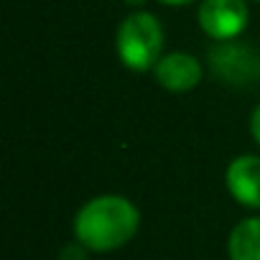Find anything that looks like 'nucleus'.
<instances>
[{"mask_svg":"<svg viewBox=\"0 0 260 260\" xmlns=\"http://www.w3.org/2000/svg\"><path fill=\"white\" fill-rule=\"evenodd\" d=\"M141 212L125 197L105 194L89 199L74 217V235L87 250L110 252L122 247L138 232Z\"/></svg>","mask_w":260,"mask_h":260,"instance_id":"obj_1","label":"nucleus"},{"mask_svg":"<svg viewBox=\"0 0 260 260\" xmlns=\"http://www.w3.org/2000/svg\"><path fill=\"white\" fill-rule=\"evenodd\" d=\"M115 46H117L120 61L127 69H133V72L153 69L161 61L164 28L153 13H146V11L133 13L120 23Z\"/></svg>","mask_w":260,"mask_h":260,"instance_id":"obj_2","label":"nucleus"},{"mask_svg":"<svg viewBox=\"0 0 260 260\" xmlns=\"http://www.w3.org/2000/svg\"><path fill=\"white\" fill-rule=\"evenodd\" d=\"M199 26L214 41H232L247 26L245 0H202Z\"/></svg>","mask_w":260,"mask_h":260,"instance_id":"obj_3","label":"nucleus"},{"mask_svg":"<svg viewBox=\"0 0 260 260\" xmlns=\"http://www.w3.org/2000/svg\"><path fill=\"white\" fill-rule=\"evenodd\" d=\"M212 69L217 77L230 79L232 84H247L260 77V54L242 44L219 41L217 49L209 54Z\"/></svg>","mask_w":260,"mask_h":260,"instance_id":"obj_4","label":"nucleus"},{"mask_svg":"<svg viewBox=\"0 0 260 260\" xmlns=\"http://www.w3.org/2000/svg\"><path fill=\"white\" fill-rule=\"evenodd\" d=\"M156 82L169 92H189L202 82V64L197 56L184 51H171L161 56V61L153 67Z\"/></svg>","mask_w":260,"mask_h":260,"instance_id":"obj_5","label":"nucleus"},{"mask_svg":"<svg viewBox=\"0 0 260 260\" xmlns=\"http://www.w3.org/2000/svg\"><path fill=\"white\" fill-rule=\"evenodd\" d=\"M230 194L250 209H260V156H237L224 174Z\"/></svg>","mask_w":260,"mask_h":260,"instance_id":"obj_6","label":"nucleus"},{"mask_svg":"<svg viewBox=\"0 0 260 260\" xmlns=\"http://www.w3.org/2000/svg\"><path fill=\"white\" fill-rule=\"evenodd\" d=\"M227 247L230 260H260V217L237 222Z\"/></svg>","mask_w":260,"mask_h":260,"instance_id":"obj_7","label":"nucleus"},{"mask_svg":"<svg viewBox=\"0 0 260 260\" xmlns=\"http://www.w3.org/2000/svg\"><path fill=\"white\" fill-rule=\"evenodd\" d=\"M84 250H87V247H84L82 242H79V245H69V247L61 252V260H87V257H84Z\"/></svg>","mask_w":260,"mask_h":260,"instance_id":"obj_8","label":"nucleus"},{"mask_svg":"<svg viewBox=\"0 0 260 260\" xmlns=\"http://www.w3.org/2000/svg\"><path fill=\"white\" fill-rule=\"evenodd\" d=\"M250 133H252L255 143L260 146V105L255 107V112H252V117H250Z\"/></svg>","mask_w":260,"mask_h":260,"instance_id":"obj_9","label":"nucleus"},{"mask_svg":"<svg viewBox=\"0 0 260 260\" xmlns=\"http://www.w3.org/2000/svg\"><path fill=\"white\" fill-rule=\"evenodd\" d=\"M158 3H164V6H189L194 0H158Z\"/></svg>","mask_w":260,"mask_h":260,"instance_id":"obj_10","label":"nucleus"},{"mask_svg":"<svg viewBox=\"0 0 260 260\" xmlns=\"http://www.w3.org/2000/svg\"><path fill=\"white\" fill-rule=\"evenodd\" d=\"M125 3H127V6H143L146 0H125Z\"/></svg>","mask_w":260,"mask_h":260,"instance_id":"obj_11","label":"nucleus"},{"mask_svg":"<svg viewBox=\"0 0 260 260\" xmlns=\"http://www.w3.org/2000/svg\"><path fill=\"white\" fill-rule=\"evenodd\" d=\"M250 3H260V0H250Z\"/></svg>","mask_w":260,"mask_h":260,"instance_id":"obj_12","label":"nucleus"}]
</instances>
